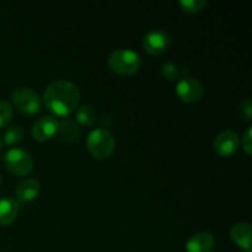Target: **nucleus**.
<instances>
[{
  "instance_id": "1",
  "label": "nucleus",
  "mask_w": 252,
  "mask_h": 252,
  "mask_svg": "<svg viewBox=\"0 0 252 252\" xmlns=\"http://www.w3.org/2000/svg\"><path fill=\"white\" fill-rule=\"evenodd\" d=\"M43 102L54 117H68L78 108L80 102V90L71 81L56 80L47 86Z\"/></svg>"
},
{
  "instance_id": "2",
  "label": "nucleus",
  "mask_w": 252,
  "mask_h": 252,
  "mask_svg": "<svg viewBox=\"0 0 252 252\" xmlns=\"http://www.w3.org/2000/svg\"><path fill=\"white\" fill-rule=\"evenodd\" d=\"M108 68L113 73L123 76H130L138 73L142 66V58L137 52L129 48H120L110 54L107 59Z\"/></svg>"
},
{
  "instance_id": "3",
  "label": "nucleus",
  "mask_w": 252,
  "mask_h": 252,
  "mask_svg": "<svg viewBox=\"0 0 252 252\" xmlns=\"http://www.w3.org/2000/svg\"><path fill=\"white\" fill-rule=\"evenodd\" d=\"M115 137L105 128H96L91 130L86 139L89 153L97 160H106L115 152Z\"/></svg>"
},
{
  "instance_id": "4",
  "label": "nucleus",
  "mask_w": 252,
  "mask_h": 252,
  "mask_svg": "<svg viewBox=\"0 0 252 252\" xmlns=\"http://www.w3.org/2000/svg\"><path fill=\"white\" fill-rule=\"evenodd\" d=\"M4 164L10 174L15 176H27L33 170V159L26 150L11 148L4 155Z\"/></svg>"
},
{
  "instance_id": "5",
  "label": "nucleus",
  "mask_w": 252,
  "mask_h": 252,
  "mask_svg": "<svg viewBox=\"0 0 252 252\" xmlns=\"http://www.w3.org/2000/svg\"><path fill=\"white\" fill-rule=\"evenodd\" d=\"M11 102L12 106L22 115L33 116L41 110V97L38 94L25 86L12 91Z\"/></svg>"
},
{
  "instance_id": "6",
  "label": "nucleus",
  "mask_w": 252,
  "mask_h": 252,
  "mask_svg": "<svg viewBox=\"0 0 252 252\" xmlns=\"http://www.w3.org/2000/svg\"><path fill=\"white\" fill-rule=\"evenodd\" d=\"M171 46V37L165 30H150L142 39V47L150 56H161Z\"/></svg>"
},
{
  "instance_id": "7",
  "label": "nucleus",
  "mask_w": 252,
  "mask_h": 252,
  "mask_svg": "<svg viewBox=\"0 0 252 252\" xmlns=\"http://www.w3.org/2000/svg\"><path fill=\"white\" fill-rule=\"evenodd\" d=\"M176 95L186 103L198 102L204 95V86L201 81L191 76H182L176 84Z\"/></svg>"
},
{
  "instance_id": "8",
  "label": "nucleus",
  "mask_w": 252,
  "mask_h": 252,
  "mask_svg": "<svg viewBox=\"0 0 252 252\" xmlns=\"http://www.w3.org/2000/svg\"><path fill=\"white\" fill-rule=\"evenodd\" d=\"M240 147V137L234 130L219 133L213 142V149L220 158H230Z\"/></svg>"
},
{
  "instance_id": "9",
  "label": "nucleus",
  "mask_w": 252,
  "mask_h": 252,
  "mask_svg": "<svg viewBox=\"0 0 252 252\" xmlns=\"http://www.w3.org/2000/svg\"><path fill=\"white\" fill-rule=\"evenodd\" d=\"M59 121L54 116H42L33 122L31 127V135L37 142L51 140L58 132Z\"/></svg>"
},
{
  "instance_id": "10",
  "label": "nucleus",
  "mask_w": 252,
  "mask_h": 252,
  "mask_svg": "<svg viewBox=\"0 0 252 252\" xmlns=\"http://www.w3.org/2000/svg\"><path fill=\"white\" fill-rule=\"evenodd\" d=\"M229 235H230L231 241L244 252H251L252 229L250 224L246 223V221L234 224L231 226Z\"/></svg>"
},
{
  "instance_id": "11",
  "label": "nucleus",
  "mask_w": 252,
  "mask_h": 252,
  "mask_svg": "<svg viewBox=\"0 0 252 252\" xmlns=\"http://www.w3.org/2000/svg\"><path fill=\"white\" fill-rule=\"evenodd\" d=\"M214 248L216 239L207 231L193 234L186 243V252H213Z\"/></svg>"
},
{
  "instance_id": "12",
  "label": "nucleus",
  "mask_w": 252,
  "mask_h": 252,
  "mask_svg": "<svg viewBox=\"0 0 252 252\" xmlns=\"http://www.w3.org/2000/svg\"><path fill=\"white\" fill-rule=\"evenodd\" d=\"M41 192V185L36 179H26L17 185L15 189V201L17 203H29L34 201Z\"/></svg>"
},
{
  "instance_id": "13",
  "label": "nucleus",
  "mask_w": 252,
  "mask_h": 252,
  "mask_svg": "<svg viewBox=\"0 0 252 252\" xmlns=\"http://www.w3.org/2000/svg\"><path fill=\"white\" fill-rule=\"evenodd\" d=\"M19 214V203L14 198H0V226L10 225Z\"/></svg>"
},
{
  "instance_id": "14",
  "label": "nucleus",
  "mask_w": 252,
  "mask_h": 252,
  "mask_svg": "<svg viewBox=\"0 0 252 252\" xmlns=\"http://www.w3.org/2000/svg\"><path fill=\"white\" fill-rule=\"evenodd\" d=\"M57 134L59 135L61 140H63V142L74 143L79 138V134H80L79 125L73 118L64 117L63 120L59 121Z\"/></svg>"
},
{
  "instance_id": "15",
  "label": "nucleus",
  "mask_w": 252,
  "mask_h": 252,
  "mask_svg": "<svg viewBox=\"0 0 252 252\" xmlns=\"http://www.w3.org/2000/svg\"><path fill=\"white\" fill-rule=\"evenodd\" d=\"M96 120H97V112L93 106L84 105L76 108L75 121L78 125L84 126V127H91L95 125Z\"/></svg>"
},
{
  "instance_id": "16",
  "label": "nucleus",
  "mask_w": 252,
  "mask_h": 252,
  "mask_svg": "<svg viewBox=\"0 0 252 252\" xmlns=\"http://www.w3.org/2000/svg\"><path fill=\"white\" fill-rule=\"evenodd\" d=\"M24 128L21 126H11L7 128L2 137V144H6L9 147H12L15 144H19L24 139Z\"/></svg>"
},
{
  "instance_id": "17",
  "label": "nucleus",
  "mask_w": 252,
  "mask_h": 252,
  "mask_svg": "<svg viewBox=\"0 0 252 252\" xmlns=\"http://www.w3.org/2000/svg\"><path fill=\"white\" fill-rule=\"evenodd\" d=\"M206 0H180L179 6L182 12L185 14H198L206 7Z\"/></svg>"
},
{
  "instance_id": "18",
  "label": "nucleus",
  "mask_w": 252,
  "mask_h": 252,
  "mask_svg": "<svg viewBox=\"0 0 252 252\" xmlns=\"http://www.w3.org/2000/svg\"><path fill=\"white\" fill-rule=\"evenodd\" d=\"M12 118V106L6 101H0V128H4Z\"/></svg>"
},
{
  "instance_id": "19",
  "label": "nucleus",
  "mask_w": 252,
  "mask_h": 252,
  "mask_svg": "<svg viewBox=\"0 0 252 252\" xmlns=\"http://www.w3.org/2000/svg\"><path fill=\"white\" fill-rule=\"evenodd\" d=\"M161 74L170 81L177 80L180 78V69L174 63H165L161 68Z\"/></svg>"
},
{
  "instance_id": "20",
  "label": "nucleus",
  "mask_w": 252,
  "mask_h": 252,
  "mask_svg": "<svg viewBox=\"0 0 252 252\" xmlns=\"http://www.w3.org/2000/svg\"><path fill=\"white\" fill-rule=\"evenodd\" d=\"M239 115H240V117L243 118V120L245 121H250L252 120V106H251V101L250 98H244L243 101H241L240 103H239Z\"/></svg>"
},
{
  "instance_id": "21",
  "label": "nucleus",
  "mask_w": 252,
  "mask_h": 252,
  "mask_svg": "<svg viewBox=\"0 0 252 252\" xmlns=\"http://www.w3.org/2000/svg\"><path fill=\"white\" fill-rule=\"evenodd\" d=\"M243 149L248 155L252 154V127L246 128L243 134Z\"/></svg>"
},
{
  "instance_id": "22",
  "label": "nucleus",
  "mask_w": 252,
  "mask_h": 252,
  "mask_svg": "<svg viewBox=\"0 0 252 252\" xmlns=\"http://www.w3.org/2000/svg\"><path fill=\"white\" fill-rule=\"evenodd\" d=\"M2 145H4V144H2V138H1V137H0V150H1Z\"/></svg>"
},
{
  "instance_id": "23",
  "label": "nucleus",
  "mask_w": 252,
  "mask_h": 252,
  "mask_svg": "<svg viewBox=\"0 0 252 252\" xmlns=\"http://www.w3.org/2000/svg\"><path fill=\"white\" fill-rule=\"evenodd\" d=\"M0 185H1V176H0Z\"/></svg>"
}]
</instances>
